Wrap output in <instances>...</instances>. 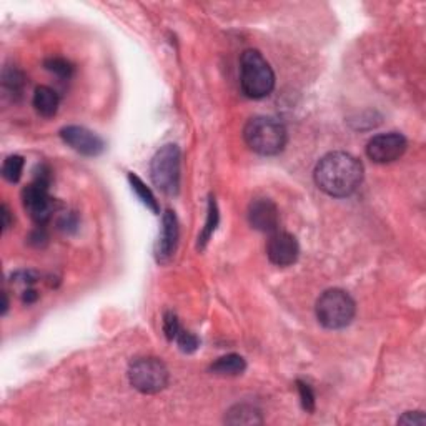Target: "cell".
<instances>
[{"label":"cell","mask_w":426,"mask_h":426,"mask_svg":"<svg viewBox=\"0 0 426 426\" xmlns=\"http://www.w3.org/2000/svg\"><path fill=\"white\" fill-rule=\"evenodd\" d=\"M363 163L346 152H330L320 158L313 172L317 187L335 198L350 197L361 185Z\"/></svg>","instance_id":"1"},{"label":"cell","mask_w":426,"mask_h":426,"mask_svg":"<svg viewBox=\"0 0 426 426\" xmlns=\"http://www.w3.org/2000/svg\"><path fill=\"white\" fill-rule=\"evenodd\" d=\"M244 140L251 152L263 157H273L283 152L288 135L285 125L278 119L258 115L245 124Z\"/></svg>","instance_id":"2"},{"label":"cell","mask_w":426,"mask_h":426,"mask_svg":"<svg viewBox=\"0 0 426 426\" xmlns=\"http://www.w3.org/2000/svg\"><path fill=\"white\" fill-rule=\"evenodd\" d=\"M240 87L248 99L260 100L272 94L275 89V74L265 57L255 48L241 53Z\"/></svg>","instance_id":"3"},{"label":"cell","mask_w":426,"mask_h":426,"mask_svg":"<svg viewBox=\"0 0 426 426\" xmlns=\"http://www.w3.org/2000/svg\"><path fill=\"white\" fill-rule=\"evenodd\" d=\"M315 313L320 325L327 330H343L355 318L356 305L345 290L330 288L320 295Z\"/></svg>","instance_id":"4"},{"label":"cell","mask_w":426,"mask_h":426,"mask_svg":"<svg viewBox=\"0 0 426 426\" xmlns=\"http://www.w3.org/2000/svg\"><path fill=\"white\" fill-rule=\"evenodd\" d=\"M182 152L175 143L163 145L150 162V178L153 185L165 195H177L180 190Z\"/></svg>","instance_id":"5"},{"label":"cell","mask_w":426,"mask_h":426,"mask_svg":"<svg viewBox=\"0 0 426 426\" xmlns=\"http://www.w3.org/2000/svg\"><path fill=\"white\" fill-rule=\"evenodd\" d=\"M129 380L130 385L140 393L155 395L167 388L170 375L165 363L160 361L158 358L145 356L130 363Z\"/></svg>","instance_id":"6"},{"label":"cell","mask_w":426,"mask_h":426,"mask_svg":"<svg viewBox=\"0 0 426 426\" xmlns=\"http://www.w3.org/2000/svg\"><path fill=\"white\" fill-rule=\"evenodd\" d=\"M50 180H42V178L33 177V182L22 190V203L31 219L38 226H43L52 215L55 213L57 202L53 200L50 192Z\"/></svg>","instance_id":"7"},{"label":"cell","mask_w":426,"mask_h":426,"mask_svg":"<svg viewBox=\"0 0 426 426\" xmlns=\"http://www.w3.org/2000/svg\"><path fill=\"white\" fill-rule=\"evenodd\" d=\"M406 147H408V142L401 133H381L368 142L366 155L375 163H391L403 157Z\"/></svg>","instance_id":"8"},{"label":"cell","mask_w":426,"mask_h":426,"mask_svg":"<svg viewBox=\"0 0 426 426\" xmlns=\"http://www.w3.org/2000/svg\"><path fill=\"white\" fill-rule=\"evenodd\" d=\"M60 138L64 140L65 145H69L72 150L84 157H99L105 150V142L100 135L85 127H79V125H69V127L62 129Z\"/></svg>","instance_id":"9"},{"label":"cell","mask_w":426,"mask_h":426,"mask_svg":"<svg viewBox=\"0 0 426 426\" xmlns=\"http://www.w3.org/2000/svg\"><path fill=\"white\" fill-rule=\"evenodd\" d=\"M178 239H180V229L175 212L167 210L162 217V230H160L157 245H155V258L160 265H165L175 255Z\"/></svg>","instance_id":"10"},{"label":"cell","mask_w":426,"mask_h":426,"mask_svg":"<svg viewBox=\"0 0 426 426\" xmlns=\"http://www.w3.org/2000/svg\"><path fill=\"white\" fill-rule=\"evenodd\" d=\"M266 255L268 260L277 266H290L298 260L300 245L298 240L287 231H275L270 236L266 245Z\"/></svg>","instance_id":"11"},{"label":"cell","mask_w":426,"mask_h":426,"mask_svg":"<svg viewBox=\"0 0 426 426\" xmlns=\"http://www.w3.org/2000/svg\"><path fill=\"white\" fill-rule=\"evenodd\" d=\"M248 222L251 229L272 235L280 225L278 207L270 198H255L248 205Z\"/></svg>","instance_id":"12"},{"label":"cell","mask_w":426,"mask_h":426,"mask_svg":"<svg viewBox=\"0 0 426 426\" xmlns=\"http://www.w3.org/2000/svg\"><path fill=\"white\" fill-rule=\"evenodd\" d=\"M59 95L57 92L50 89L47 85H40L36 89L33 94V106H36V112L43 119H52L55 117L57 110H59Z\"/></svg>","instance_id":"13"},{"label":"cell","mask_w":426,"mask_h":426,"mask_svg":"<svg viewBox=\"0 0 426 426\" xmlns=\"http://www.w3.org/2000/svg\"><path fill=\"white\" fill-rule=\"evenodd\" d=\"M246 370V361L244 356L230 353V355L220 356L210 366V371L220 376H239Z\"/></svg>","instance_id":"14"},{"label":"cell","mask_w":426,"mask_h":426,"mask_svg":"<svg viewBox=\"0 0 426 426\" xmlns=\"http://www.w3.org/2000/svg\"><path fill=\"white\" fill-rule=\"evenodd\" d=\"M225 423L229 425H261L263 418L261 413L255 406L251 405H235L234 408L229 410L225 416Z\"/></svg>","instance_id":"15"},{"label":"cell","mask_w":426,"mask_h":426,"mask_svg":"<svg viewBox=\"0 0 426 426\" xmlns=\"http://www.w3.org/2000/svg\"><path fill=\"white\" fill-rule=\"evenodd\" d=\"M26 75L22 74L18 69H7L4 70L2 75V87L6 90V94L12 95L13 100L21 99L26 89Z\"/></svg>","instance_id":"16"},{"label":"cell","mask_w":426,"mask_h":426,"mask_svg":"<svg viewBox=\"0 0 426 426\" xmlns=\"http://www.w3.org/2000/svg\"><path fill=\"white\" fill-rule=\"evenodd\" d=\"M129 182H130V185H132V190L135 192V195L138 197V200L142 202L143 205L148 208V210H152L153 213H158L160 207H158L157 198H155L152 190L145 185L142 178L133 175V173H129Z\"/></svg>","instance_id":"17"},{"label":"cell","mask_w":426,"mask_h":426,"mask_svg":"<svg viewBox=\"0 0 426 426\" xmlns=\"http://www.w3.org/2000/svg\"><path fill=\"white\" fill-rule=\"evenodd\" d=\"M217 225H219V208H217L215 198H210L208 202V215H207V224L205 229L202 230V234L198 235V248L203 250L208 244V240L212 239L213 231H215Z\"/></svg>","instance_id":"18"},{"label":"cell","mask_w":426,"mask_h":426,"mask_svg":"<svg viewBox=\"0 0 426 426\" xmlns=\"http://www.w3.org/2000/svg\"><path fill=\"white\" fill-rule=\"evenodd\" d=\"M43 67L50 72V74L57 75L62 80H69L72 75H74L75 67L70 60L64 59V57H48L43 62Z\"/></svg>","instance_id":"19"},{"label":"cell","mask_w":426,"mask_h":426,"mask_svg":"<svg viewBox=\"0 0 426 426\" xmlns=\"http://www.w3.org/2000/svg\"><path fill=\"white\" fill-rule=\"evenodd\" d=\"M23 165H26V162H23L21 155H11V157H7L2 163V177L6 178L7 182L17 183L22 177Z\"/></svg>","instance_id":"20"},{"label":"cell","mask_w":426,"mask_h":426,"mask_svg":"<svg viewBox=\"0 0 426 426\" xmlns=\"http://www.w3.org/2000/svg\"><path fill=\"white\" fill-rule=\"evenodd\" d=\"M175 340L178 343V348H180L183 353H187V355H190V353H195L198 350V346H200V340H198V338L193 335V333L182 330V328H180V332H178Z\"/></svg>","instance_id":"21"},{"label":"cell","mask_w":426,"mask_h":426,"mask_svg":"<svg viewBox=\"0 0 426 426\" xmlns=\"http://www.w3.org/2000/svg\"><path fill=\"white\" fill-rule=\"evenodd\" d=\"M297 388H298V395H300V401H302V408L307 411V413H313L315 411V393L312 390V386L305 381L298 380L297 381Z\"/></svg>","instance_id":"22"},{"label":"cell","mask_w":426,"mask_h":426,"mask_svg":"<svg viewBox=\"0 0 426 426\" xmlns=\"http://www.w3.org/2000/svg\"><path fill=\"white\" fill-rule=\"evenodd\" d=\"M180 323H178L177 315L173 312H165L163 315V333H165L167 340L173 342L178 335V332H180Z\"/></svg>","instance_id":"23"},{"label":"cell","mask_w":426,"mask_h":426,"mask_svg":"<svg viewBox=\"0 0 426 426\" xmlns=\"http://www.w3.org/2000/svg\"><path fill=\"white\" fill-rule=\"evenodd\" d=\"M400 425H408V426H425L426 425V416L423 411H406V413L398 420Z\"/></svg>","instance_id":"24"},{"label":"cell","mask_w":426,"mask_h":426,"mask_svg":"<svg viewBox=\"0 0 426 426\" xmlns=\"http://www.w3.org/2000/svg\"><path fill=\"white\" fill-rule=\"evenodd\" d=\"M77 225H79V220H77L75 213H65L59 222V229L65 231H74L77 229Z\"/></svg>","instance_id":"25"},{"label":"cell","mask_w":426,"mask_h":426,"mask_svg":"<svg viewBox=\"0 0 426 426\" xmlns=\"http://www.w3.org/2000/svg\"><path fill=\"white\" fill-rule=\"evenodd\" d=\"M47 240H48L47 231L43 229H40V226H38L36 231H32L31 239H28V241H31V244L36 245V246H43L47 244Z\"/></svg>","instance_id":"26"},{"label":"cell","mask_w":426,"mask_h":426,"mask_svg":"<svg viewBox=\"0 0 426 426\" xmlns=\"http://www.w3.org/2000/svg\"><path fill=\"white\" fill-rule=\"evenodd\" d=\"M0 212H2V231L6 234V231L11 229L12 224H13L12 212H11V208L6 205V203H2V208H0Z\"/></svg>","instance_id":"27"},{"label":"cell","mask_w":426,"mask_h":426,"mask_svg":"<svg viewBox=\"0 0 426 426\" xmlns=\"http://www.w3.org/2000/svg\"><path fill=\"white\" fill-rule=\"evenodd\" d=\"M22 295V302L26 303V305H32V303H36L37 300H38V293H37V290L36 288H27L26 292H22L21 293Z\"/></svg>","instance_id":"28"},{"label":"cell","mask_w":426,"mask_h":426,"mask_svg":"<svg viewBox=\"0 0 426 426\" xmlns=\"http://www.w3.org/2000/svg\"><path fill=\"white\" fill-rule=\"evenodd\" d=\"M2 297H4V303H2V317H4V315H6V313H7V310H9V297H7V292H4Z\"/></svg>","instance_id":"29"}]
</instances>
